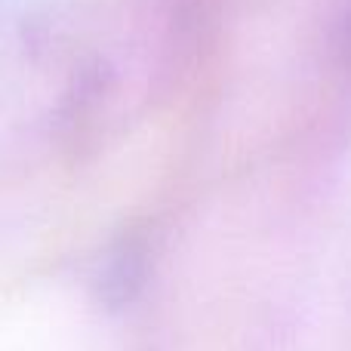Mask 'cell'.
Instances as JSON below:
<instances>
[{
  "mask_svg": "<svg viewBox=\"0 0 351 351\" xmlns=\"http://www.w3.org/2000/svg\"><path fill=\"white\" fill-rule=\"evenodd\" d=\"M142 284H145V247L136 237H127L111 250L99 271V302L111 311H121L139 296Z\"/></svg>",
  "mask_w": 351,
  "mask_h": 351,
  "instance_id": "cell-1",
  "label": "cell"
}]
</instances>
